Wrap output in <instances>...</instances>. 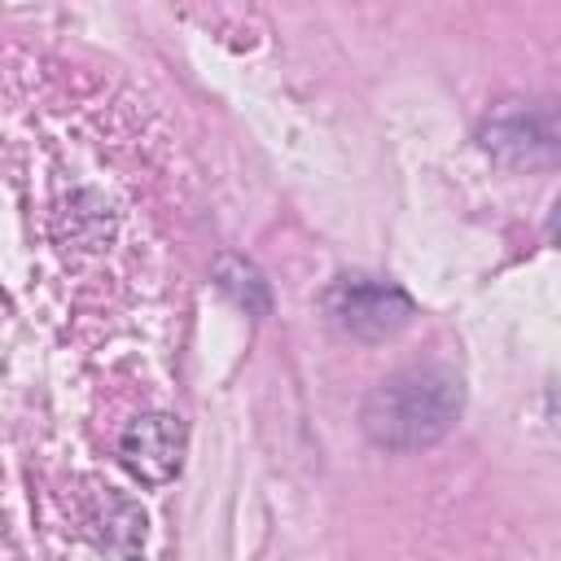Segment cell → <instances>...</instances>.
I'll use <instances>...</instances> for the list:
<instances>
[{
	"label": "cell",
	"instance_id": "4",
	"mask_svg": "<svg viewBox=\"0 0 561 561\" xmlns=\"http://www.w3.org/2000/svg\"><path fill=\"white\" fill-rule=\"evenodd\" d=\"M118 456L123 465L149 482V486H162L175 478L180 469V456H184V425L171 416V412H149V416H136L123 438H118Z\"/></svg>",
	"mask_w": 561,
	"mask_h": 561
},
{
	"label": "cell",
	"instance_id": "2",
	"mask_svg": "<svg viewBox=\"0 0 561 561\" xmlns=\"http://www.w3.org/2000/svg\"><path fill=\"white\" fill-rule=\"evenodd\" d=\"M482 149L508 167L561 162V101H500L482 131Z\"/></svg>",
	"mask_w": 561,
	"mask_h": 561
},
{
	"label": "cell",
	"instance_id": "1",
	"mask_svg": "<svg viewBox=\"0 0 561 561\" xmlns=\"http://www.w3.org/2000/svg\"><path fill=\"white\" fill-rule=\"evenodd\" d=\"M465 408L460 377L443 364H412L390 373L364 399V434L390 451H421L438 443Z\"/></svg>",
	"mask_w": 561,
	"mask_h": 561
},
{
	"label": "cell",
	"instance_id": "5",
	"mask_svg": "<svg viewBox=\"0 0 561 561\" xmlns=\"http://www.w3.org/2000/svg\"><path fill=\"white\" fill-rule=\"evenodd\" d=\"M548 237H552V241L561 245V202L552 206V219H548Z\"/></svg>",
	"mask_w": 561,
	"mask_h": 561
},
{
	"label": "cell",
	"instance_id": "3",
	"mask_svg": "<svg viewBox=\"0 0 561 561\" xmlns=\"http://www.w3.org/2000/svg\"><path fill=\"white\" fill-rule=\"evenodd\" d=\"M329 316L351 337H390L412 320V298L381 276H342L329 289Z\"/></svg>",
	"mask_w": 561,
	"mask_h": 561
}]
</instances>
